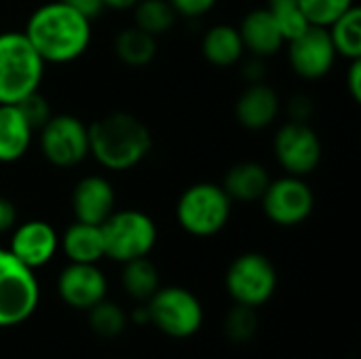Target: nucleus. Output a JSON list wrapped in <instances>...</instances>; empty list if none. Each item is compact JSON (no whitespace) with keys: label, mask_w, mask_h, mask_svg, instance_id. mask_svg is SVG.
Listing matches in <instances>:
<instances>
[{"label":"nucleus","mask_w":361,"mask_h":359,"mask_svg":"<svg viewBox=\"0 0 361 359\" xmlns=\"http://www.w3.org/2000/svg\"><path fill=\"white\" fill-rule=\"evenodd\" d=\"M57 292L68 307L89 311L106 298L108 281L97 264L70 262L57 277Z\"/></svg>","instance_id":"13"},{"label":"nucleus","mask_w":361,"mask_h":359,"mask_svg":"<svg viewBox=\"0 0 361 359\" xmlns=\"http://www.w3.org/2000/svg\"><path fill=\"white\" fill-rule=\"evenodd\" d=\"M34 129L15 104H0V163L19 161L30 144Z\"/></svg>","instance_id":"19"},{"label":"nucleus","mask_w":361,"mask_h":359,"mask_svg":"<svg viewBox=\"0 0 361 359\" xmlns=\"http://www.w3.org/2000/svg\"><path fill=\"white\" fill-rule=\"evenodd\" d=\"M144 305L148 311V324L169 339H190L203 324V307L199 298L180 286L159 288Z\"/></svg>","instance_id":"7"},{"label":"nucleus","mask_w":361,"mask_h":359,"mask_svg":"<svg viewBox=\"0 0 361 359\" xmlns=\"http://www.w3.org/2000/svg\"><path fill=\"white\" fill-rule=\"evenodd\" d=\"M137 0H102L104 8H114V11H125V8H133Z\"/></svg>","instance_id":"36"},{"label":"nucleus","mask_w":361,"mask_h":359,"mask_svg":"<svg viewBox=\"0 0 361 359\" xmlns=\"http://www.w3.org/2000/svg\"><path fill=\"white\" fill-rule=\"evenodd\" d=\"M59 248L70 262L97 264L102 258H106L102 224H87L76 220L66 229L63 237L59 239Z\"/></svg>","instance_id":"18"},{"label":"nucleus","mask_w":361,"mask_h":359,"mask_svg":"<svg viewBox=\"0 0 361 359\" xmlns=\"http://www.w3.org/2000/svg\"><path fill=\"white\" fill-rule=\"evenodd\" d=\"M309 25L328 28L334 19H338L345 11H349L353 0H298Z\"/></svg>","instance_id":"29"},{"label":"nucleus","mask_w":361,"mask_h":359,"mask_svg":"<svg viewBox=\"0 0 361 359\" xmlns=\"http://www.w3.org/2000/svg\"><path fill=\"white\" fill-rule=\"evenodd\" d=\"M89 326L99 339H118L129 326V315L121 305L104 298L89 309Z\"/></svg>","instance_id":"26"},{"label":"nucleus","mask_w":361,"mask_h":359,"mask_svg":"<svg viewBox=\"0 0 361 359\" xmlns=\"http://www.w3.org/2000/svg\"><path fill=\"white\" fill-rule=\"evenodd\" d=\"M279 95L273 87L267 83H252L237 99L235 104V116L237 121L252 131L267 129L275 123L279 114Z\"/></svg>","instance_id":"16"},{"label":"nucleus","mask_w":361,"mask_h":359,"mask_svg":"<svg viewBox=\"0 0 361 359\" xmlns=\"http://www.w3.org/2000/svg\"><path fill=\"white\" fill-rule=\"evenodd\" d=\"M40 303V288L32 269L0 248V328L27 322Z\"/></svg>","instance_id":"6"},{"label":"nucleus","mask_w":361,"mask_h":359,"mask_svg":"<svg viewBox=\"0 0 361 359\" xmlns=\"http://www.w3.org/2000/svg\"><path fill=\"white\" fill-rule=\"evenodd\" d=\"M116 205L112 184L104 176H85L72 190V212L78 222L102 224Z\"/></svg>","instance_id":"15"},{"label":"nucleus","mask_w":361,"mask_h":359,"mask_svg":"<svg viewBox=\"0 0 361 359\" xmlns=\"http://www.w3.org/2000/svg\"><path fill=\"white\" fill-rule=\"evenodd\" d=\"M288 59L298 76L307 80L324 78L336 61V51L328 30L309 25L300 36L288 42Z\"/></svg>","instance_id":"12"},{"label":"nucleus","mask_w":361,"mask_h":359,"mask_svg":"<svg viewBox=\"0 0 361 359\" xmlns=\"http://www.w3.org/2000/svg\"><path fill=\"white\" fill-rule=\"evenodd\" d=\"M260 328V320L254 307L235 305L224 320V332L233 343H250Z\"/></svg>","instance_id":"28"},{"label":"nucleus","mask_w":361,"mask_h":359,"mask_svg":"<svg viewBox=\"0 0 361 359\" xmlns=\"http://www.w3.org/2000/svg\"><path fill=\"white\" fill-rule=\"evenodd\" d=\"M269 182H271V178H269V171L264 165L254 163V161H243V163L233 165L226 171L224 182L220 186L231 197V201L254 203V201L262 199Z\"/></svg>","instance_id":"20"},{"label":"nucleus","mask_w":361,"mask_h":359,"mask_svg":"<svg viewBox=\"0 0 361 359\" xmlns=\"http://www.w3.org/2000/svg\"><path fill=\"white\" fill-rule=\"evenodd\" d=\"M38 133L40 150L55 167H74L89 157V129L74 114H53Z\"/></svg>","instance_id":"9"},{"label":"nucleus","mask_w":361,"mask_h":359,"mask_svg":"<svg viewBox=\"0 0 361 359\" xmlns=\"http://www.w3.org/2000/svg\"><path fill=\"white\" fill-rule=\"evenodd\" d=\"M260 201L267 218L277 226H298L313 214L315 207L311 186L298 176L271 180Z\"/></svg>","instance_id":"10"},{"label":"nucleus","mask_w":361,"mask_h":359,"mask_svg":"<svg viewBox=\"0 0 361 359\" xmlns=\"http://www.w3.org/2000/svg\"><path fill=\"white\" fill-rule=\"evenodd\" d=\"M267 11L275 19L286 42L294 40L309 28V21H307L298 0H269Z\"/></svg>","instance_id":"27"},{"label":"nucleus","mask_w":361,"mask_h":359,"mask_svg":"<svg viewBox=\"0 0 361 359\" xmlns=\"http://www.w3.org/2000/svg\"><path fill=\"white\" fill-rule=\"evenodd\" d=\"M89 129V154L110 169L127 171L140 165L150 148V129L129 112H110L87 125Z\"/></svg>","instance_id":"2"},{"label":"nucleus","mask_w":361,"mask_h":359,"mask_svg":"<svg viewBox=\"0 0 361 359\" xmlns=\"http://www.w3.org/2000/svg\"><path fill=\"white\" fill-rule=\"evenodd\" d=\"M201 51L209 63H214L218 68H228V66H235L237 61H241L245 47H243V40H241L237 28L218 23L205 32Z\"/></svg>","instance_id":"21"},{"label":"nucleus","mask_w":361,"mask_h":359,"mask_svg":"<svg viewBox=\"0 0 361 359\" xmlns=\"http://www.w3.org/2000/svg\"><path fill=\"white\" fill-rule=\"evenodd\" d=\"M135 28L159 36L173 28L178 13L169 4V0H137L133 6Z\"/></svg>","instance_id":"25"},{"label":"nucleus","mask_w":361,"mask_h":359,"mask_svg":"<svg viewBox=\"0 0 361 359\" xmlns=\"http://www.w3.org/2000/svg\"><path fill=\"white\" fill-rule=\"evenodd\" d=\"M275 157L288 176L305 178L313 174L322 161V140L309 123L290 121L279 127L273 142Z\"/></svg>","instance_id":"11"},{"label":"nucleus","mask_w":361,"mask_h":359,"mask_svg":"<svg viewBox=\"0 0 361 359\" xmlns=\"http://www.w3.org/2000/svg\"><path fill=\"white\" fill-rule=\"evenodd\" d=\"M237 30L243 40V47L256 57H269L286 44L275 19L267 8L250 11Z\"/></svg>","instance_id":"17"},{"label":"nucleus","mask_w":361,"mask_h":359,"mask_svg":"<svg viewBox=\"0 0 361 359\" xmlns=\"http://www.w3.org/2000/svg\"><path fill=\"white\" fill-rule=\"evenodd\" d=\"M277 290V269L260 252L237 256L226 271V292L235 305L262 307Z\"/></svg>","instance_id":"8"},{"label":"nucleus","mask_w":361,"mask_h":359,"mask_svg":"<svg viewBox=\"0 0 361 359\" xmlns=\"http://www.w3.org/2000/svg\"><path fill=\"white\" fill-rule=\"evenodd\" d=\"M243 76L250 80V83H260L262 76H264V63H262V57H252L243 63Z\"/></svg>","instance_id":"35"},{"label":"nucleus","mask_w":361,"mask_h":359,"mask_svg":"<svg viewBox=\"0 0 361 359\" xmlns=\"http://www.w3.org/2000/svg\"><path fill=\"white\" fill-rule=\"evenodd\" d=\"M121 284L129 298L137 303H148L154 296V292L161 288V275L154 262L148 260V256H144L123 262Z\"/></svg>","instance_id":"22"},{"label":"nucleus","mask_w":361,"mask_h":359,"mask_svg":"<svg viewBox=\"0 0 361 359\" xmlns=\"http://www.w3.org/2000/svg\"><path fill=\"white\" fill-rule=\"evenodd\" d=\"M347 89L353 102H361V59H353L347 72Z\"/></svg>","instance_id":"33"},{"label":"nucleus","mask_w":361,"mask_h":359,"mask_svg":"<svg viewBox=\"0 0 361 359\" xmlns=\"http://www.w3.org/2000/svg\"><path fill=\"white\" fill-rule=\"evenodd\" d=\"M102 235L106 258L123 264L148 256L157 245L159 233L154 220L148 214L140 209H114L102 222Z\"/></svg>","instance_id":"5"},{"label":"nucleus","mask_w":361,"mask_h":359,"mask_svg":"<svg viewBox=\"0 0 361 359\" xmlns=\"http://www.w3.org/2000/svg\"><path fill=\"white\" fill-rule=\"evenodd\" d=\"M311 114H313V102L307 95H296V97L290 99V116H292V121L307 123Z\"/></svg>","instance_id":"32"},{"label":"nucleus","mask_w":361,"mask_h":359,"mask_svg":"<svg viewBox=\"0 0 361 359\" xmlns=\"http://www.w3.org/2000/svg\"><path fill=\"white\" fill-rule=\"evenodd\" d=\"M231 207L233 201L220 184L197 182L180 195L176 218L188 235L214 237L228 224Z\"/></svg>","instance_id":"4"},{"label":"nucleus","mask_w":361,"mask_h":359,"mask_svg":"<svg viewBox=\"0 0 361 359\" xmlns=\"http://www.w3.org/2000/svg\"><path fill=\"white\" fill-rule=\"evenodd\" d=\"M44 61L23 32L0 34V104H17L38 91Z\"/></svg>","instance_id":"3"},{"label":"nucleus","mask_w":361,"mask_h":359,"mask_svg":"<svg viewBox=\"0 0 361 359\" xmlns=\"http://www.w3.org/2000/svg\"><path fill=\"white\" fill-rule=\"evenodd\" d=\"M218 0H169L173 11L182 17H201L216 6Z\"/></svg>","instance_id":"31"},{"label":"nucleus","mask_w":361,"mask_h":359,"mask_svg":"<svg viewBox=\"0 0 361 359\" xmlns=\"http://www.w3.org/2000/svg\"><path fill=\"white\" fill-rule=\"evenodd\" d=\"M44 63H70L91 44V21L63 0L38 6L23 30Z\"/></svg>","instance_id":"1"},{"label":"nucleus","mask_w":361,"mask_h":359,"mask_svg":"<svg viewBox=\"0 0 361 359\" xmlns=\"http://www.w3.org/2000/svg\"><path fill=\"white\" fill-rule=\"evenodd\" d=\"M19 110H21V114L25 116V121H27V125L34 129V133L53 116V112H51V104H49V99L42 95V93H38V91H34V93H30V95H25L21 102H17L15 104Z\"/></svg>","instance_id":"30"},{"label":"nucleus","mask_w":361,"mask_h":359,"mask_svg":"<svg viewBox=\"0 0 361 359\" xmlns=\"http://www.w3.org/2000/svg\"><path fill=\"white\" fill-rule=\"evenodd\" d=\"M59 248L57 231L44 220H27L13 231L8 252L23 262L27 269L36 271L53 260Z\"/></svg>","instance_id":"14"},{"label":"nucleus","mask_w":361,"mask_h":359,"mask_svg":"<svg viewBox=\"0 0 361 359\" xmlns=\"http://www.w3.org/2000/svg\"><path fill=\"white\" fill-rule=\"evenodd\" d=\"M114 53L123 63L131 68H144L157 57V36L135 25L121 30L114 38Z\"/></svg>","instance_id":"23"},{"label":"nucleus","mask_w":361,"mask_h":359,"mask_svg":"<svg viewBox=\"0 0 361 359\" xmlns=\"http://www.w3.org/2000/svg\"><path fill=\"white\" fill-rule=\"evenodd\" d=\"M17 222V209L13 205V201L4 199L0 195V233H6L15 226Z\"/></svg>","instance_id":"34"},{"label":"nucleus","mask_w":361,"mask_h":359,"mask_svg":"<svg viewBox=\"0 0 361 359\" xmlns=\"http://www.w3.org/2000/svg\"><path fill=\"white\" fill-rule=\"evenodd\" d=\"M330 40L334 44L336 55L347 57L349 61L361 59V11L360 6H351L338 19H334L328 28Z\"/></svg>","instance_id":"24"}]
</instances>
